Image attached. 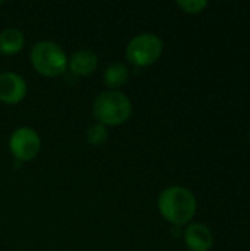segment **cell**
<instances>
[{
	"label": "cell",
	"instance_id": "cell-1",
	"mask_svg": "<svg viewBox=\"0 0 250 251\" xmlns=\"http://www.w3.org/2000/svg\"><path fill=\"white\" fill-rule=\"evenodd\" d=\"M196 206L193 193L180 185L165 188L158 199L161 215L174 225H184L190 222L194 216Z\"/></svg>",
	"mask_w": 250,
	"mask_h": 251
},
{
	"label": "cell",
	"instance_id": "cell-2",
	"mask_svg": "<svg viewBox=\"0 0 250 251\" xmlns=\"http://www.w3.org/2000/svg\"><path fill=\"white\" fill-rule=\"evenodd\" d=\"M131 101L119 91H105L93 103V115L105 126L124 124L131 116Z\"/></svg>",
	"mask_w": 250,
	"mask_h": 251
},
{
	"label": "cell",
	"instance_id": "cell-3",
	"mask_svg": "<svg viewBox=\"0 0 250 251\" xmlns=\"http://www.w3.org/2000/svg\"><path fill=\"white\" fill-rule=\"evenodd\" d=\"M31 63L43 76L55 78L62 75L68 66V57L63 49L53 41H40L31 50Z\"/></svg>",
	"mask_w": 250,
	"mask_h": 251
},
{
	"label": "cell",
	"instance_id": "cell-4",
	"mask_svg": "<svg viewBox=\"0 0 250 251\" xmlns=\"http://www.w3.org/2000/svg\"><path fill=\"white\" fill-rule=\"evenodd\" d=\"M164 43L153 32H141L136 35L127 46L125 56L134 66H149L162 54Z\"/></svg>",
	"mask_w": 250,
	"mask_h": 251
},
{
	"label": "cell",
	"instance_id": "cell-5",
	"mask_svg": "<svg viewBox=\"0 0 250 251\" xmlns=\"http://www.w3.org/2000/svg\"><path fill=\"white\" fill-rule=\"evenodd\" d=\"M40 147V135L29 126H21L15 129L9 140V150L12 156L21 162H29L35 159Z\"/></svg>",
	"mask_w": 250,
	"mask_h": 251
},
{
	"label": "cell",
	"instance_id": "cell-6",
	"mask_svg": "<svg viewBox=\"0 0 250 251\" xmlns=\"http://www.w3.org/2000/svg\"><path fill=\"white\" fill-rule=\"evenodd\" d=\"M27 96L25 79L13 72L0 74V101L6 104H18Z\"/></svg>",
	"mask_w": 250,
	"mask_h": 251
},
{
	"label": "cell",
	"instance_id": "cell-7",
	"mask_svg": "<svg viewBox=\"0 0 250 251\" xmlns=\"http://www.w3.org/2000/svg\"><path fill=\"white\" fill-rule=\"evenodd\" d=\"M184 240L192 251H208L214 244V235L203 224L189 225L184 232Z\"/></svg>",
	"mask_w": 250,
	"mask_h": 251
},
{
	"label": "cell",
	"instance_id": "cell-8",
	"mask_svg": "<svg viewBox=\"0 0 250 251\" xmlns=\"http://www.w3.org/2000/svg\"><path fill=\"white\" fill-rule=\"evenodd\" d=\"M97 66V56L94 51L81 49L75 51L69 60V68L77 75H90Z\"/></svg>",
	"mask_w": 250,
	"mask_h": 251
},
{
	"label": "cell",
	"instance_id": "cell-9",
	"mask_svg": "<svg viewBox=\"0 0 250 251\" xmlns=\"http://www.w3.org/2000/svg\"><path fill=\"white\" fill-rule=\"evenodd\" d=\"M25 43L24 34L19 29L7 28L0 32V51L3 54H16L22 50Z\"/></svg>",
	"mask_w": 250,
	"mask_h": 251
},
{
	"label": "cell",
	"instance_id": "cell-10",
	"mask_svg": "<svg viewBox=\"0 0 250 251\" xmlns=\"http://www.w3.org/2000/svg\"><path fill=\"white\" fill-rule=\"evenodd\" d=\"M128 76H130L128 68L124 63L116 62V63H112L111 66H108V69L103 74V81L108 87L116 88V87L124 85L128 81Z\"/></svg>",
	"mask_w": 250,
	"mask_h": 251
},
{
	"label": "cell",
	"instance_id": "cell-11",
	"mask_svg": "<svg viewBox=\"0 0 250 251\" xmlns=\"http://www.w3.org/2000/svg\"><path fill=\"white\" fill-rule=\"evenodd\" d=\"M108 129L102 124H94L87 129V141L93 146H100L108 138Z\"/></svg>",
	"mask_w": 250,
	"mask_h": 251
},
{
	"label": "cell",
	"instance_id": "cell-12",
	"mask_svg": "<svg viewBox=\"0 0 250 251\" xmlns=\"http://www.w3.org/2000/svg\"><path fill=\"white\" fill-rule=\"evenodd\" d=\"M177 4L187 13H199L208 6V1L206 0H180L177 1Z\"/></svg>",
	"mask_w": 250,
	"mask_h": 251
},
{
	"label": "cell",
	"instance_id": "cell-13",
	"mask_svg": "<svg viewBox=\"0 0 250 251\" xmlns=\"http://www.w3.org/2000/svg\"><path fill=\"white\" fill-rule=\"evenodd\" d=\"M0 3H1V1H0Z\"/></svg>",
	"mask_w": 250,
	"mask_h": 251
}]
</instances>
